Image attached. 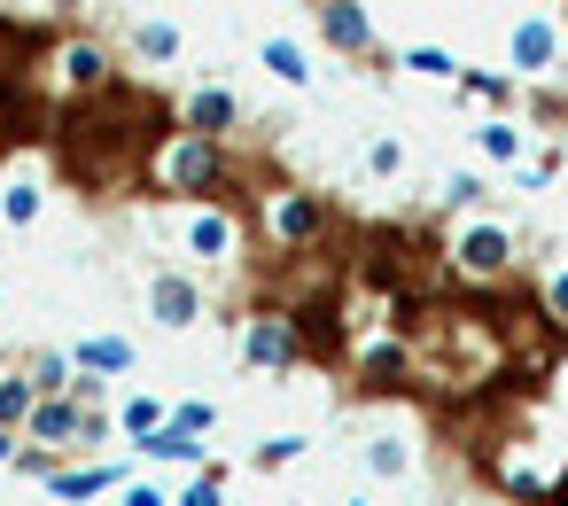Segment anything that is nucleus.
Segmentation results:
<instances>
[{"label": "nucleus", "mask_w": 568, "mask_h": 506, "mask_svg": "<svg viewBox=\"0 0 568 506\" xmlns=\"http://www.w3.org/2000/svg\"><path fill=\"white\" fill-rule=\"evenodd\" d=\"M118 506H172V498H164L156 483H125V490H118Z\"/></svg>", "instance_id": "obj_33"}, {"label": "nucleus", "mask_w": 568, "mask_h": 506, "mask_svg": "<svg viewBox=\"0 0 568 506\" xmlns=\"http://www.w3.org/2000/svg\"><path fill=\"white\" fill-rule=\"evenodd\" d=\"M180 48H187V40H180L172 17H141V24H133V55H141V63H180Z\"/></svg>", "instance_id": "obj_19"}, {"label": "nucleus", "mask_w": 568, "mask_h": 506, "mask_svg": "<svg viewBox=\"0 0 568 506\" xmlns=\"http://www.w3.org/2000/svg\"><path fill=\"white\" fill-rule=\"evenodd\" d=\"M257 63H265L281 87H312V79H320V71H312V48H304L296 32H265V40H257Z\"/></svg>", "instance_id": "obj_14"}, {"label": "nucleus", "mask_w": 568, "mask_h": 506, "mask_svg": "<svg viewBox=\"0 0 568 506\" xmlns=\"http://www.w3.org/2000/svg\"><path fill=\"white\" fill-rule=\"evenodd\" d=\"M164 413H172V405H164V397H149V389H133V397H125V405H118V428H125V436H133V444H141V436H149V428H164Z\"/></svg>", "instance_id": "obj_22"}, {"label": "nucleus", "mask_w": 568, "mask_h": 506, "mask_svg": "<svg viewBox=\"0 0 568 506\" xmlns=\"http://www.w3.org/2000/svg\"><path fill=\"white\" fill-rule=\"evenodd\" d=\"M141 459H172V467H203V436H187V428H149L141 436Z\"/></svg>", "instance_id": "obj_20"}, {"label": "nucleus", "mask_w": 568, "mask_h": 506, "mask_svg": "<svg viewBox=\"0 0 568 506\" xmlns=\"http://www.w3.org/2000/svg\"><path fill=\"white\" fill-rule=\"evenodd\" d=\"M444 257H452V273H459V281H506V273H514V226H506V219L467 211V219L452 226Z\"/></svg>", "instance_id": "obj_3"}, {"label": "nucleus", "mask_w": 568, "mask_h": 506, "mask_svg": "<svg viewBox=\"0 0 568 506\" xmlns=\"http://www.w3.org/2000/svg\"><path fill=\"white\" fill-rule=\"evenodd\" d=\"M366 172L397 180V172H405V141H389V133H382V141H366Z\"/></svg>", "instance_id": "obj_30"}, {"label": "nucleus", "mask_w": 568, "mask_h": 506, "mask_svg": "<svg viewBox=\"0 0 568 506\" xmlns=\"http://www.w3.org/2000/svg\"><path fill=\"white\" fill-rule=\"evenodd\" d=\"M9 366H17V351H9V343H0V374H9Z\"/></svg>", "instance_id": "obj_35"}, {"label": "nucleus", "mask_w": 568, "mask_h": 506, "mask_svg": "<svg viewBox=\"0 0 568 506\" xmlns=\"http://www.w3.org/2000/svg\"><path fill=\"white\" fill-rule=\"evenodd\" d=\"M172 506H226V459H203V467L187 475V490H180Z\"/></svg>", "instance_id": "obj_24"}, {"label": "nucleus", "mask_w": 568, "mask_h": 506, "mask_svg": "<svg viewBox=\"0 0 568 506\" xmlns=\"http://www.w3.org/2000/svg\"><path fill=\"white\" fill-rule=\"evenodd\" d=\"M250 226L265 234V250L304 257V250H327V234H335V203L312 195V188H265L257 211H250Z\"/></svg>", "instance_id": "obj_2"}, {"label": "nucleus", "mask_w": 568, "mask_h": 506, "mask_svg": "<svg viewBox=\"0 0 568 506\" xmlns=\"http://www.w3.org/2000/svg\"><path fill=\"white\" fill-rule=\"evenodd\" d=\"M149 320H156V327H172V335H187V327L203 320V281H195V273H180V265L149 273Z\"/></svg>", "instance_id": "obj_9"}, {"label": "nucleus", "mask_w": 568, "mask_h": 506, "mask_svg": "<svg viewBox=\"0 0 568 506\" xmlns=\"http://www.w3.org/2000/svg\"><path fill=\"white\" fill-rule=\"evenodd\" d=\"M63 358H71V374H102V382H118V374L141 366V351H133L125 335H79Z\"/></svg>", "instance_id": "obj_12"}, {"label": "nucleus", "mask_w": 568, "mask_h": 506, "mask_svg": "<svg viewBox=\"0 0 568 506\" xmlns=\"http://www.w3.org/2000/svg\"><path fill=\"white\" fill-rule=\"evenodd\" d=\"M397 63H405V71H420V79H452V87H459V71H467L452 48H405Z\"/></svg>", "instance_id": "obj_25"}, {"label": "nucleus", "mask_w": 568, "mask_h": 506, "mask_svg": "<svg viewBox=\"0 0 568 506\" xmlns=\"http://www.w3.org/2000/svg\"><path fill=\"white\" fill-rule=\"evenodd\" d=\"M242 125V102H234V87H219V79H203L187 102H180V133H195V141H226Z\"/></svg>", "instance_id": "obj_10"}, {"label": "nucleus", "mask_w": 568, "mask_h": 506, "mask_svg": "<svg viewBox=\"0 0 568 506\" xmlns=\"http://www.w3.org/2000/svg\"><path fill=\"white\" fill-rule=\"evenodd\" d=\"M55 9H79V0H55Z\"/></svg>", "instance_id": "obj_36"}, {"label": "nucleus", "mask_w": 568, "mask_h": 506, "mask_svg": "<svg viewBox=\"0 0 568 506\" xmlns=\"http://www.w3.org/2000/svg\"><path fill=\"white\" fill-rule=\"evenodd\" d=\"M9 459H17V436H9V428H0V467H9Z\"/></svg>", "instance_id": "obj_34"}, {"label": "nucleus", "mask_w": 568, "mask_h": 506, "mask_svg": "<svg viewBox=\"0 0 568 506\" xmlns=\"http://www.w3.org/2000/svg\"><path fill=\"white\" fill-rule=\"evenodd\" d=\"M475 149H483L490 164H529V125H521V118H483V125H475Z\"/></svg>", "instance_id": "obj_15"}, {"label": "nucleus", "mask_w": 568, "mask_h": 506, "mask_svg": "<svg viewBox=\"0 0 568 506\" xmlns=\"http://www.w3.org/2000/svg\"><path fill=\"white\" fill-rule=\"evenodd\" d=\"M125 483H133V467H125V459H87V467H71V459H63V467L48 475V490H55L63 506H87V498L125 490Z\"/></svg>", "instance_id": "obj_11"}, {"label": "nucleus", "mask_w": 568, "mask_h": 506, "mask_svg": "<svg viewBox=\"0 0 568 506\" xmlns=\"http://www.w3.org/2000/svg\"><path fill=\"white\" fill-rule=\"evenodd\" d=\"M312 32L327 40V55H382V32H374L366 0H312Z\"/></svg>", "instance_id": "obj_8"}, {"label": "nucleus", "mask_w": 568, "mask_h": 506, "mask_svg": "<svg viewBox=\"0 0 568 506\" xmlns=\"http://www.w3.org/2000/svg\"><path fill=\"white\" fill-rule=\"evenodd\" d=\"M24 444H40V452H79V405L71 397H40L32 405V421H24Z\"/></svg>", "instance_id": "obj_13"}, {"label": "nucleus", "mask_w": 568, "mask_h": 506, "mask_svg": "<svg viewBox=\"0 0 568 506\" xmlns=\"http://www.w3.org/2000/svg\"><path fill=\"white\" fill-rule=\"evenodd\" d=\"M32 405H40V397H32V382H24V374L9 366V374H0V428H9V436H24Z\"/></svg>", "instance_id": "obj_21"}, {"label": "nucleus", "mask_w": 568, "mask_h": 506, "mask_svg": "<svg viewBox=\"0 0 568 506\" xmlns=\"http://www.w3.org/2000/svg\"><path fill=\"white\" fill-rule=\"evenodd\" d=\"M560 48H568V32L552 24V9H529V17H514V32H506V79H545L552 63H560Z\"/></svg>", "instance_id": "obj_7"}, {"label": "nucleus", "mask_w": 568, "mask_h": 506, "mask_svg": "<svg viewBox=\"0 0 568 506\" xmlns=\"http://www.w3.org/2000/svg\"><path fill=\"white\" fill-rule=\"evenodd\" d=\"M9 467H17V475H32V483H48V475H55V467H63V459H55V452H40V444H24V436H17V459H9Z\"/></svg>", "instance_id": "obj_31"}, {"label": "nucleus", "mask_w": 568, "mask_h": 506, "mask_svg": "<svg viewBox=\"0 0 568 506\" xmlns=\"http://www.w3.org/2000/svg\"><path fill=\"white\" fill-rule=\"evenodd\" d=\"M351 506H358V498H351Z\"/></svg>", "instance_id": "obj_37"}, {"label": "nucleus", "mask_w": 568, "mask_h": 506, "mask_svg": "<svg viewBox=\"0 0 568 506\" xmlns=\"http://www.w3.org/2000/svg\"><path fill=\"white\" fill-rule=\"evenodd\" d=\"M48 79H55V94H71V102H94V94L118 87L102 40H55V48H48Z\"/></svg>", "instance_id": "obj_5"}, {"label": "nucleus", "mask_w": 568, "mask_h": 506, "mask_svg": "<svg viewBox=\"0 0 568 506\" xmlns=\"http://www.w3.org/2000/svg\"><path fill=\"white\" fill-rule=\"evenodd\" d=\"M304 452H312V436H304V428H281V436H265V444L250 452V467L273 475V467H288V459H304Z\"/></svg>", "instance_id": "obj_23"}, {"label": "nucleus", "mask_w": 568, "mask_h": 506, "mask_svg": "<svg viewBox=\"0 0 568 506\" xmlns=\"http://www.w3.org/2000/svg\"><path fill=\"white\" fill-rule=\"evenodd\" d=\"M40 211H48V188H40L32 172L0 180V226H40Z\"/></svg>", "instance_id": "obj_18"}, {"label": "nucleus", "mask_w": 568, "mask_h": 506, "mask_svg": "<svg viewBox=\"0 0 568 506\" xmlns=\"http://www.w3.org/2000/svg\"><path fill=\"white\" fill-rule=\"evenodd\" d=\"M164 421H172V428H187V436H211V428H219V405H211V397H187V405H172Z\"/></svg>", "instance_id": "obj_27"}, {"label": "nucleus", "mask_w": 568, "mask_h": 506, "mask_svg": "<svg viewBox=\"0 0 568 506\" xmlns=\"http://www.w3.org/2000/svg\"><path fill=\"white\" fill-rule=\"evenodd\" d=\"M17 374L32 382V397H63V389H71V358L48 351V343H40V351H17Z\"/></svg>", "instance_id": "obj_17"}, {"label": "nucleus", "mask_w": 568, "mask_h": 506, "mask_svg": "<svg viewBox=\"0 0 568 506\" xmlns=\"http://www.w3.org/2000/svg\"><path fill=\"white\" fill-rule=\"evenodd\" d=\"M545 320H552V327H568V265H560V273H545Z\"/></svg>", "instance_id": "obj_32"}, {"label": "nucleus", "mask_w": 568, "mask_h": 506, "mask_svg": "<svg viewBox=\"0 0 568 506\" xmlns=\"http://www.w3.org/2000/svg\"><path fill=\"white\" fill-rule=\"evenodd\" d=\"M444 203H452L459 219H467V211H483V180H475V172H444Z\"/></svg>", "instance_id": "obj_28"}, {"label": "nucleus", "mask_w": 568, "mask_h": 506, "mask_svg": "<svg viewBox=\"0 0 568 506\" xmlns=\"http://www.w3.org/2000/svg\"><path fill=\"white\" fill-rule=\"evenodd\" d=\"M459 87H467L475 102H514V79H506V71H475V63H467V71H459Z\"/></svg>", "instance_id": "obj_26"}, {"label": "nucleus", "mask_w": 568, "mask_h": 506, "mask_svg": "<svg viewBox=\"0 0 568 506\" xmlns=\"http://www.w3.org/2000/svg\"><path fill=\"white\" fill-rule=\"evenodd\" d=\"M141 180L156 195H172V203H234V156H226V141H195L180 125L149 149Z\"/></svg>", "instance_id": "obj_1"}, {"label": "nucleus", "mask_w": 568, "mask_h": 506, "mask_svg": "<svg viewBox=\"0 0 568 506\" xmlns=\"http://www.w3.org/2000/svg\"><path fill=\"white\" fill-rule=\"evenodd\" d=\"M366 467H374V475H405V467H413V452H405L397 436H374V444H366Z\"/></svg>", "instance_id": "obj_29"}, {"label": "nucleus", "mask_w": 568, "mask_h": 506, "mask_svg": "<svg viewBox=\"0 0 568 506\" xmlns=\"http://www.w3.org/2000/svg\"><path fill=\"white\" fill-rule=\"evenodd\" d=\"M405 382H413V351L405 343H374L358 358V389H405Z\"/></svg>", "instance_id": "obj_16"}, {"label": "nucleus", "mask_w": 568, "mask_h": 506, "mask_svg": "<svg viewBox=\"0 0 568 506\" xmlns=\"http://www.w3.org/2000/svg\"><path fill=\"white\" fill-rule=\"evenodd\" d=\"M242 366L250 374H296L304 366V343H296V320L281 304H257L242 320Z\"/></svg>", "instance_id": "obj_4"}, {"label": "nucleus", "mask_w": 568, "mask_h": 506, "mask_svg": "<svg viewBox=\"0 0 568 506\" xmlns=\"http://www.w3.org/2000/svg\"><path fill=\"white\" fill-rule=\"evenodd\" d=\"M180 242H187V257H203V265H234V257H242V242H250V226H242V211H234V203H187Z\"/></svg>", "instance_id": "obj_6"}]
</instances>
